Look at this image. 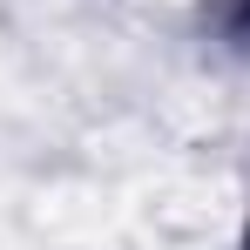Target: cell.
<instances>
[{
	"instance_id": "obj_1",
	"label": "cell",
	"mask_w": 250,
	"mask_h": 250,
	"mask_svg": "<svg viewBox=\"0 0 250 250\" xmlns=\"http://www.w3.org/2000/svg\"><path fill=\"white\" fill-rule=\"evenodd\" d=\"M209 21H216V34H223L230 47H244V54H250V0H216Z\"/></svg>"
}]
</instances>
